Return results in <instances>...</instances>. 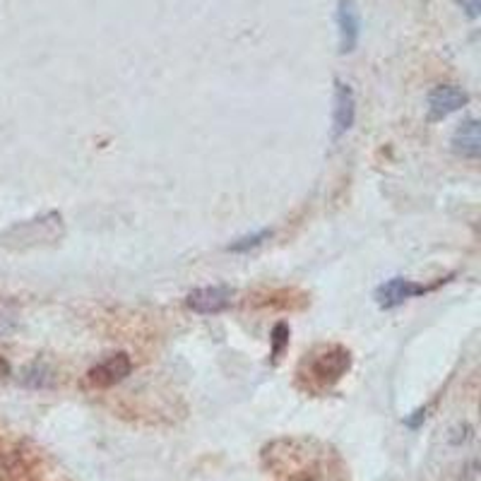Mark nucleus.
Wrapping results in <instances>:
<instances>
[{
    "label": "nucleus",
    "instance_id": "nucleus-1",
    "mask_svg": "<svg viewBox=\"0 0 481 481\" xmlns=\"http://www.w3.org/2000/svg\"><path fill=\"white\" fill-rule=\"evenodd\" d=\"M66 236V221L63 214L51 210L46 214H39L34 220L17 221L0 236V244L10 251H32V248H46L56 245Z\"/></svg>",
    "mask_w": 481,
    "mask_h": 481
},
{
    "label": "nucleus",
    "instance_id": "nucleus-2",
    "mask_svg": "<svg viewBox=\"0 0 481 481\" xmlns=\"http://www.w3.org/2000/svg\"><path fill=\"white\" fill-rule=\"evenodd\" d=\"M351 368V351L334 344L327 349H320L316 354H310L309 359V375L310 381H316L323 388L340 383L344 375L349 373Z\"/></svg>",
    "mask_w": 481,
    "mask_h": 481
},
{
    "label": "nucleus",
    "instance_id": "nucleus-3",
    "mask_svg": "<svg viewBox=\"0 0 481 481\" xmlns=\"http://www.w3.org/2000/svg\"><path fill=\"white\" fill-rule=\"evenodd\" d=\"M132 373V359L125 351H116L104 361H99L97 366L87 371V383L97 390H107L114 385L123 383Z\"/></svg>",
    "mask_w": 481,
    "mask_h": 481
},
{
    "label": "nucleus",
    "instance_id": "nucleus-4",
    "mask_svg": "<svg viewBox=\"0 0 481 481\" xmlns=\"http://www.w3.org/2000/svg\"><path fill=\"white\" fill-rule=\"evenodd\" d=\"M234 296H236V292L228 289V286H200V289H193L186 296V306L193 313H200V316H217V313H224L234 303Z\"/></svg>",
    "mask_w": 481,
    "mask_h": 481
},
{
    "label": "nucleus",
    "instance_id": "nucleus-5",
    "mask_svg": "<svg viewBox=\"0 0 481 481\" xmlns=\"http://www.w3.org/2000/svg\"><path fill=\"white\" fill-rule=\"evenodd\" d=\"M431 289H436V286L416 285L414 279L407 277H392L375 289V303L383 310L400 309L405 301L414 299V296L426 294V292H431Z\"/></svg>",
    "mask_w": 481,
    "mask_h": 481
},
{
    "label": "nucleus",
    "instance_id": "nucleus-6",
    "mask_svg": "<svg viewBox=\"0 0 481 481\" xmlns=\"http://www.w3.org/2000/svg\"><path fill=\"white\" fill-rule=\"evenodd\" d=\"M469 104V94L457 84H438L429 94V118L433 123L445 121L448 116L457 114Z\"/></svg>",
    "mask_w": 481,
    "mask_h": 481
},
{
    "label": "nucleus",
    "instance_id": "nucleus-7",
    "mask_svg": "<svg viewBox=\"0 0 481 481\" xmlns=\"http://www.w3.org/2000/svg\"><path fill=\"white\" fill-rule=\"evenodd\" d=\"M361 17L357 0H337V32H340V53L347 56L359 44Z\"/></svg>",
    "mask_w": 481,
    "mask_h": 481
},
{
    "label": "nucleus",
    "instance_id": "nucleus-8",
    "mask_svg": "<svg viewBox=\"0 0 481 481\" xmlns=\"http://www.w3.org/2000/svg\"><path fill=\"white\" fill-rule=\"evenodd\" d=\"M357 121V97L347 82L334 84V111H333V135L340 140L342 135L351 131V125Z\"/></svg>",
    "mask_w": 481,
    "mask_h": 481
},
{
    "label": "nucleus",
    "instance_id": "nucleus-9",
    "mask_svg": "<svg viewBox=\"0 0 481 481\" xmlns=\"http://www.w3.org/2000/svg\"><path fill=\"white\" fill-rule=\"evenodd\" d=\"M453 152L465 159H479L481 156V123L479 118H467L457 125L453 132Z\"/></svg>",
    "mask_w": 481,
    "mask_h": 481
},
{
    "label": "nucleus",
    "instance_id": "nucleus-10",
    "mask_svg": "<svg viewBox=\"0 0 481 481\" xmlns=\"http://www.w3.org/2000/svg\"><path fill=\"white\" fill-rule=\"evenodd\" d=\"M272 238V231L269 228H261V231H253V234H245V236L236 238L227 245L228 253H251L255 248H261L265 241Z\"/></svg>",
    "mask_w": 481,
    "mask_h": 481
},
{
    "label": "nucleus",
    "instance_id": "nucleus-11",
    "mask_svg": "<svg viewBox=\"0 0 481 481\" xmlns=\"http://www.w3.org/2000/svg\"><path fill=\"white\" fill-rule=\"evenodd\" d=\"M53 381H56V375H53V371H51L46 364H32V366L25 368V375H22V383L29 385V388H39V390H44V388H51L53 385Z\"/></svg>",
    "mask_w": 481,
    "mask_h": 481
},
{
    "label": "nucleus",
    "instance_id": "nucleus-12",
    "mask_svg": "<svg viewBox=\"0 0 481 481\" xmlns=\"http://www.w3.org/2000/svg\"><path fill=\"white\" fill-rule=\"evenodd\" d=\"M289 325L286 323H277V325L272 327V333H269V342H272V361H277L285 349L289 347Z\"/></svg>",
    "mask_w": 481,
    "mask_h": 481
},
{
    "label": "nucleus",
    "instance_id": "nucleus-13",
    "mask_svg": "<svg viewBox=\"0 0 481 481\" xmlns=\"http://www.w3.org/2000/svg\"><path fill=\"white\" fill-rule=\"evenodd\" d=\"M457 5L465 10L467 17H472V20L481 15V0H457Z\"/></svg>",
    "mask_w": 481,
    "mask_h": 481
},
{
    "label": "nucleus",
    "instance_id": "nucleus-14",
    "mask_svg": "<svg viewBox=\"0 0 481 481\" xmlns=\"http://www.w3.org/2000/svg\"><path fill=\"white\" fill-rule=\"evenodd\" d=\"M426 419V409H416L414 416H409L407 419V426H412V429H419V424Z\"/></svg>",
    "mask_w": 481,
    "mask_h": 481
},
{
    "label": "nucleus",
    "instance_id": "nucleus-15",
    "mask_svg": "<svg viewBox=\"0 0 481 481\" xmlns=\"http://www.w3.org/2000/svg\"><path fill=\"white\" fill-rule=\"evenodd\" d=\"M10 371H12V368H10V361L0 354V381H3V378H8Z\"/></svg>",
    "mask_w": 481,
    "mask_h": 481
}]
</instances>
